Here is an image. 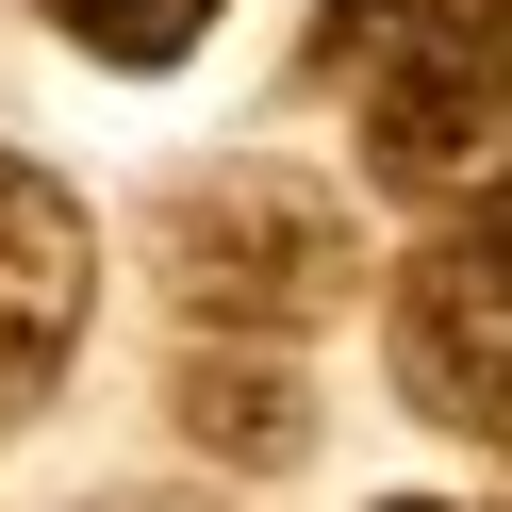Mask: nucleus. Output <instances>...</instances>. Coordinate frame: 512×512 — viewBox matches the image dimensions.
<instances>
[{
	"label": "nucleus",
	"mask_w": 512,
	"mask_h": 512,
	"mask_svg": "<svg viewBox=\"0 0 512 512\" xmlns=\"http://www.w3.org/2000/svg\"><path fill=\"white\" fill-rule=\"evenodd\" d=\"M149 281H166V314L199 347H298L314 314H347V281H364V232H347V199L314 166H199L166 182V215H149Z\"/></svg>",
	"instance_id": "1"
},
{
	"label": "nucleus",
	"mask_w": 512,
	"mask_h": 512,
	"mask_svg": "<svg viewBox=\"0 0 512 512\" xmlns=\"http://www.w3.org/2000/svg\"><path fill=\"white\" fill-rule=\"evenodd\" d=\"M364 166L430 215H479L512 182V0H446L397 67H364Z\"/></svg>",
	"instance_id": "2"
},
{
	"label": "nucleus",
	"mask_w": 512,
	"mask_h": 512,
	"mask_svg": "<svg viewBox=\"0 0 512 512\" xmlns=\"http://www.w3.org/2000/svg\"><path fill=\"white\" fill-rule=\"evenodd\" d=\"M380 347H397V397L430 430L512 446V248L496 232H430L380 298Z\"/></svg>",
	"instance_id": "3"
},
{
	"label": "nucleus",
	"mask_w": 512,
	"mask_h": 512,
	"mask_svg": "<svg viewBox=\"0 0 512 512\" xmlns=\"http://www.w3.org/2000/svg\"><path fill=\"white\" fill-rule=\"evenodd\" d=\"M83 298H100V232H83V199H67L50 166L0 149V430L50 413V380H67V347H83Z\"/></svg>",
	"instance_id": "4"
},
{
	"label": "nucleus",
	"mask_w": 512,
	"mask_h": 512,
	"mask_svg": "<svg viewBox=\"0 0 512 512\" xmlns=\"http://www.w3.org/2000/svg\"><path fill=\"white\" fill-rule=\"evenodd\" d=\"M166 413H182V446L232 463V479L314 463V380H298V347H182V364H166Z\"/></svg>",
	"instance_id": "5"
},
{
	"label": "nucleus",
	"mask_w": 512,
	"mask_h": 512,
	"mask_svg": "<svg viewBox=\"0 0 512 512\" xmlns=\"http://www.w3.org/2000/svg\"><path fill=\"white\" fill-rule=\"evenodd\" d=\"M34 17L83 50V67H182V50H199L232 0H34Z\"/></svg>",
	"instance_id": "6"
},
{
	"label": "nucleus",
	"mask_w": 512,
	"mask_h": 512,
	"mask_svg": "<svg viewBox=\"0 0 512 512\" xmlns=\"http://www.w3.org/2000/svg\"><path fill=\"white\" fill-rule=\"evenodd\" d=\"M430 17H446V0H314V67H331V83H364V67H397Z\"/></svg>",
	"instance_id": "7"
},
{
	"label": "nucleus",
	"mask_w": 512,
	"mask_h": 512,
	"mask_svg": "<svg viewBox=\"0 0 512 512\" xmlns=\"http://www.w3.org/2000/svg\"><path fill=\"white\" fill-rule=\"evenodd\" d=\"M83 512H215V496H83Z\"/></svg>",
	"instance_id": "8"
},
{
	"label": "nucleus",
	"mask_w": 512,
	"mask_h": 512,
	"mask_svg": "<svg viewBox=\"0 0 512 512\" xmlns=\"http://www.w3.org/2000/svg\"><path fill=\"white\" fill-rule=\"evenodd\" d=\"M380 512H446V496H380Z\"/></svg>",
	"instance_id": "9"
}]
</instances>
